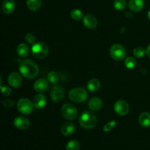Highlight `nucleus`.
Instances as JSON below:
<instances>
[{
  "label": "nucleus",
  "instance_id": "24",
  "mask_svg": "<svg viewBox=\"0 0 150 150\" xmlns=\"http://www.w3.org/2000/svg\"><path fill=\"white\" fill-rule=\"evenodd\" d=\"M125 65L127 69H133L136 66V60L132 57H127L125 60Z\"/></svg>",
  "mask_w": 150,
  "mask_h": 150
},
{
  "label": "nucleus",
  "instance_id": "3",
  "mask_svg": "<svg viewBox=\"0 0 150 150\" xmlns=\"http://www.w3.org/2000/svg\"><path fill=\"white\" fill-rule=\"evenodd\" d=\"M68 96L69 99L73 102L81 103L84 102L87 99L88 93L86 89L83 88L77 87L71 89L69 92Z\"/></svg>",
  "mask_w": 150,
  "mask_h": 150
},
{
  "label": "nucleus",
  "instance_id": "6",
  "mask_svg": "<svg viewBox=\"0 0 150 150\" xmlns=\"http://www.w3.org/2000/svg\"><path fill=\"white\" fill-rule=\"evenodd\" d=\"M61 114L66 120H74L78 116V111L73 104L66 103L61 108Z\"/></svg>",
  "mask_w": 150,
  "mask_h": 150
},
{
  "label": "nucleus",
  "instance_id": "26",
  "mask_svg": "<svg viewBox=\"0 0 150 150\" xmlns=\"http://www.w3.org/2000/svg\"><path fill=\"white\" fill-rule=\"evenodd\" d=\"M126 5H127V3L125 0H115L114 2V8L119 11L124 10L126 7Z\"/></svg>",
  "mask_w": 150,
  "mask_h": 150
},
{
  "label": "nucleus",
  "instance_id": "5",
  "mask_svg": "<svg viewBox=\"0 0 150 150\" xmlns=\"http://www.w3.org/2000/svg\"><path fill=\"white\" fill-rule=\"evenodd\" d=\"M110 55L113 59L116 61H122L127 55V52L124 47L120 44H114L110 48Z\"/></svg>",
  "mask_w": 150,
  "mask_h": 150
},
{
  "label": "nucleus",
  "instance_id": "22",
  "mask_svg": "<svg viewBox=\"0 0 150 150\" xmlns=\"http://www.w3.org/2000/svg\"><path fill=\"white\" fill-rule=\"evenodd\" d=\"M100 87V82L96 79H92L89 80L87 83V89L92 92H95Z\"/></svg>",
  "mask_w": 150,
  "mask_h": 150
},
{
  "label": "nucleus",
  "instance_id": "9",
  "mask_svg": "<svg viewBox=\"0 0 150 150\" xmlns=\"http://www.w3.org/2000/svg\"><path fill=\"white\" fill-rule=\"evenodd\" d=\"M114 111L118 115L120 116H126L129 113L130 107L128 103L126 101L120 100L117 101L114 104Z\"/></svg>",
  "mask_w": 150,
  "mask_h": 150
},
{
  "label": "nucleus",
  "instance_id": "12",
  "mask_svg": "<svg viewBox=\"0 0 150 150\" xmlns=\"http://www.w3.org/2000/svg\"><path fill=\"white\" fill-rule=\"evenodd\" d=\"M8 83L10 86L13 88H18L22 83V79L20 75L17 73H12L9 75Z\"/></svg>",
  "mask_w": 150,
  "mask_h": 150
},
{
  "label": "nucleus",
  "instance_id": "14",
  "mask_svg": "<svg viewBox=\"0 0 150 150\" xmlns=\"http://www.w3.org/2000/svg\"><path fill=\"white\" fill-rule=\"evenodd\" d=\"M88 106H89V109L93 111H99L103 106L102 100L100 98H98V97H94V98H91L89 100Z\"/></svg>",
  "mask_w": 150,
  "mask_h": 150
},
{
  "label": "nucleus",
  "instance_id": "20",
  "mask_svg": "<svg viewBox=\"0 0 150 150\" xmlns=\"http://www.w3.org/2000/svg\"><path fill=\"white\" fill-rule=\"evenodd\" d=\"M17 54L21 58H26L29 54V48L26 44L21 43L17 46Z\"/></svg>",
  "mask_w": 150,
  "mask_h": 150
},
{
  "label": "nucleus",
  "instance_id": "30",
  "mask_svg": "<svg viewBox=\"0 0 150 150\" xmlns=\"http://www.w3.org/2000/svg\"><path fill=\"white\" fill-rule=\"evenodd\" d=\"M25 39H26V42L29 44H35V40H36V38H35V35L32 33H28L26 34V37H25Z\"/></svg>",
  "mask_w": 150,
  "mask_h": 150
},
{
  "label": "nucleus",
  "instance_id": "2",
  "mask_svg": "<svg viewBox=\"0 0 150 150\" xmlns=\"http://www.w3.org/2000/svg\"><path fill=\"white\" fill-rule=\"evenodd\" d=\"M98 123V120L95 114L91 111H84L79 118V124L83 128L86 130L95 128Z\"/></svg>",
  "mask_w": 150,
  "mask_h": 150
},
{
  "label": "nucleus",
  "instance_id": "4",
  "mask_svg": "<svg viewBox=\"0 0 150 150\" xmlns=\"http://www.w3.org/2000/svg\"><path fill=\"white\" fill-rule=\"evenodd\" d=\"M32 53L37 59H44L48 54V47L44 42H35L32 46Z\"/></svg>",
  "mask_w": 150,
  "mask_h": 150
},
{
  "label": "nucleus",
  "instance_id": "21",
  "mask_svg": "<svg viewBox=\"0 0 150 150\" xmlns=\"http://www.w3.org/2000/svg\"><path fill=\"white\" fill-rule=\"evenodd\" d=\"M27 7L31 11H37L42 5V0H26Z\"/></svg>",
  "mask_w": 150,
  "mask_h": 150
},
{
  "label": "nucleus",
  "instance_id": "32",
  "mask_svg": "<svg viewBox=\"0 0 150 150\" xmlns=\"http://www.w3.org/2000/svg\"><path fill=\"white\" fill-rule=\"evenodd\" d=\"M1 104L4 108H10L14 105V101L11 99H6L1 101Z\"/></svg>",
  "mask_w": 150,
  "mask_h": 150
},
{
  "label": "nucleus",
  "instance_id": "18",
  "mask_svg": "<svg viewBox=\"0 0 150 150\" xmlns=\"http://www.w3.org/2000/svg\"><path fill=\"white\" fill-rule=\"evenodd\" d=\"M75 131V125L72 122H67L62 127V134L64 136H69L73 134Z\"/></svg>",
  "mask_w": 150,
  "mask_h": 150
},
{
  "label": "nucleus",
  "instance_id": "7",
  "mask_svg": "<svg viewBox=\"0 0 150 150\" xmlns=\"http://www.w3.org/2000/svg\"><path fill=\"white\" fill-rule=\"evenodd\" d=\"M34 103H32L27 98H21L17 103L18 111L22 114H31L34 110Z\"/></svg>",
  "mask_w": 150,
  "mask_h": 150
},
{
  "label": "nucleus",
  "instance_id": "15",
  "mask_svg": "<svg viewBox=\"0 0 150 150\" xmlns=\"http://www.w3.org/2000/svg\"><path fill=\"white\" fill-rule=\"evenodd\" d=\"M46 102L47 100L45 95L41 93H39L35 95V98H34L33 103L37 109H42L45 105Z\"/></svg>",
  "mask_w": 150,
  "mask_h": 150
},
{
  "label": "nucleus",
  "instance_id": "10",
  "mask_svg": "<svg viewBox=\"0 0 150 150\" xmlns=\"http://www.w3.org/2000/svg\"><path fill=\"white\" fill-rule=\"evenodd\" d=\"M13 123L16 128L21 130H26L30 126V122H29V119L23 116H19V117H16Z\"/></svg>",
  "mask_w": 150,
  "mask_h": 150
},
{
  "label": "nucleus",
  "instance_id": "13",
  "mask_svg": "<svg viewBox=\"0 0 150 150\" xmlns=\"http://www.w3.org/2000/svg\"><path fill=\"white\" fill-rule=\"evenodd\" d=\"M48 81L44 79H38L34 83V89L39 93L45 92L48 89Z\"/></svg>",
  "mask_w": 150,
  "mask_h": 150
},
{
  "label": "nucleus",
  "instance_id": "19",
  "mask_svg": "<svg viewBox=\"0 0 150 150\" xmlns=\"http://www.w3.org/2000/svg\"><path fill=\"white\" fill-rule=\"evenodd\" d=\"M139 124L143 127H150V114L147 112H144L140 114L139 118Z\"/></svg>",
  "mask_w": 150,
  "mask_h": 150
},
{
  "label": "nucleus",
  "instance_id": "25",
  "mask_svg": "<svg viewBox=\"0 0 150 150\" xmlns=\"http://www.w3.org/2000/svg\"><path fill=\"white\" fill-rule=\"evenodd\" d=\"M70 17L76 21H79L83 18V13L79 9H74L70 12Z\"/></svg>",
  "mask_w": 150,
  "mask_h": 150
},
{
  "label": "nucleus",
  "instance_id": "1",
  "mask_svg": "<svg viewBox=\"0 0 150 150\" xmlns=\"http://www.w3.org/2000/svg\"><path fill=\"white\" fill-rule=\"evenodd\" d=\"M19 70L23 77L29 79L35 78L39 73V68L38 65L30 59L22 61L19 65Z\"/></svg>",
  "mask_w": 150,
  "mask_h": 150
},
{
  "label": "nucleus",
  "instance_id": "34",
  "mask_svg": "<svg viewBox=\"0 0 150 150\" xmlns=\"http://www.w3.org/2000/svg\"><path fill=\"white\" fill-rule=\"evenodd\" d=\"M148 18H149V19L150 20V10L148 12Z\"/></svg>",
  "mask_w": 150,
  "mask_h": 150
},
{
  "label": "nucleus",
  "instance_id": "29",
  "mask_svg": "<svg viewBox=\"0 0 150 150\" xmlns=\"http://www.w3.org/2000/svg\"><path fill=\"white\" fill-rule=\"evenodd\" d=\"M117 125V122L114 120H112V121H110L109 122L107 123L105 126L103 127V131L104 132H110Z\"/></svg>",
  "mask_w": 150,
  "mask_h": 150
},
{
  "label": "nucleus",
  "instance_id": "17",
  "mask_svg": "<svg viewBox=\"0 0 150 150\" xmlns=\"http://www.w3.org/2000/svg\"><path fill=\"white\" fill-rule=\"evenodd\" d=\"M128 6L130 10L138 13L143 10L144 7V2L143 0H130Z\"/></svg>",
  "mask_w": 150,
  "mask_h": 150
},
{
  "label": "nucleus",
  "instance_id": "23",
  "mask_svg": "<svg viewBox=\"0 0 150 150\" xmlns=\"http://www.w3.org/2000/svg\"><path fill=\"white\" fill-rule=\"evenodd\" d=\"M59 80V76L58 73L55 71L50 72L48 74V81L52 84H57Z\"/></svg>",
  "mask_w": 150,
  "mask_h": 150
},
{
  "label": "nucleus",
  "instance_id": "16",
  "mask_svg": "<svg viewBox=\"0 0 150 150\" xmlns=\"http://www.w3.org/2000/svg\"><path fill=\"white\" fill-rule=\"evenodd\" d=\"M1 8L4 13L11 14L16 9V3L14 0H4L2 3Z\"/></svg>",
  "mask_w": 150,
  "mask_h": 150
},
{
  "label": "nucleus",
  "instance_id": "28",
  "mask_svg": "<svg viewBox=\"0 0 150 150\" xmlns=\"http://www.w3.org/2000/svg\"><path fill=\"white\" fill-rule=\"evenodd\" d=\"M146 54V50L142 47H137L133 51V54L136 58H142Z\"/></svg>",
  "mask_w": 150,
  "mask_h": 150
},
{
  "label": "nucleus",
  "instance_id": "11",
  "mask_svg": "<svg viewBox=\"0 0 150 150\" xmlns=\"http://www.w3.org/2000/svg\"><path fill=\"white\" fill-rule=\"evenodd\" d=\"M83 23L86 28L93 29L98 26V20L96 18L91 14H86L83 18Z\"/></svg>",
  "mask_w": 150,
  "mask_h": 150
},
{
  "label": "nucleus",
  "instance_id": "33",
  "mask_svg": "<svg viewBox=\"0 0 150 150\" xmlns=\"http://www.w3.org/2000/svg\"><path fill=\"white\" fill-rule=\"evenodd\" d=\"M146 54H147L148 57L150 58V44L149 45L147 46V48H146Z\"/></svg>",
  "mask_w": 150,
  "mask_h": 150
},
{
  "label": "nucleus",
  "instance_id": "8",
  "mask_svg": "<svg viewBox=\"0 0 150 150\" xmlns=\"http://www.w3.org/2000/svg\"><path fill=\"white\" fill-rule=\"evenodd\" d=\"M65 92L62 86L55 85L53 86L50 92V96L51 100L55 103H61L64 100Z\"/></svg>",
  "mask_w": 150,
  "mask_h": 150
},
{
  "label": "nucleus",
  "instance_id": "31",
  "mask_svg": "<svg viewBox=\"0 0 150 150\" xmlns=\"http://www.w3.org/2000/svg\"><path fill=\"white\" fill-rule=\"evenodd\" d=\"M1 94H2L4 96H10L12 94V89L11 88L9 87V86H1Z\"/></svg>",
  "mask_w": 150,
  "mask_h": 150
},
{
  "label": "nucleus",
  "instance_id": "27",
  "mask_svg": "<svg viewBox=\"0 0 150 150\" xmlns=\"http://www.w3.org/2000/svg\"><path fill=\"white\" fill-rule=\"evenodd\" d=\"M80 149V144L79 142L76 140H72L67 143L66 146V150H79Z\"/></svg>",
  "mask_w": 150,
  "mask_h": 150
}]
</instances>
